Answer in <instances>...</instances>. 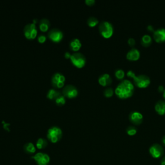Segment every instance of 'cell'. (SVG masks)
I'll return each instance as SVG.
<instances>
[{
    "instance_id": "obj_29",
    "label": "cell",
    "mask_w": 165,
    "mask_h": 165,
    "mask_svg": "<svg viewBox=\"0 0 165 165\" xmlns=\"http://www.w3.org/2000/svg\"><path fill=\"white\" fill-rule=\"evenodd\" d=\"M128 45L130 46H134L135 45V43H136V41L132 37H130L128 39Z\"/></svg>"
},
{
    "instance_id": "obj_30",
    "label": "cell",
    "mask_w": 165,
    "mask_h": 165,
    "mask_svg": "<svg viewBox=\"0 0 165 165\" xmlns=\"http://www.w3.org/2000/svg\"><path fill=\"white\" fill-rule=\"evenodd\" d=\"M95 2V0H85V3L87 5H92Z\"/></svg>"
},
{
    "instance_id": "obj_11",
    "label": "cell",
    "mask_w": 165,
    "mask_h": 165,
    "mask_svg": "<svg viewBox=\"0 0 165 165\" xmlns=\"http://www.w3.org/2000/svg\"><path fill=\"white\" fill-rule=\"evenodd\" d=\"M150 154L154 158L158 159L161 157L164 154L163 148L159 144L153 145L149 150Z\"/></svg>"
},
{
    "instance_id": "obj_23",
    "label": "cell",
    "mask_w": 165,
    "mask_h": 165,
    "mask_svg": "<svg viewBox=\"0 0 165 165\" xmlns=\"http://www.w3.org/2000/svg\"><path fill=\"white\" fill-rule=\"evenodd\" d=\"M55 103H56V105L59 106H62L65 104L66 103V98L63 95V93H60L59 95L54 99Z\"/></svg>"
},
{
    "instance_id": "obj_4",
    "label": "cell",
    "mask_w": 165,
    "mask_h": 165,
    "mask_svg": "<svg viewBox=\"0 0 165 165\" xmlns=\"http://www.w3.org/2000/svg\"><path fill=\"white\" fill-rule=\"evenodd\" d=\"M70 59L71 60L72 64L77 68H82L86 64L85 56L82 53L79 52H75L72 54Z\"/></svg>"
},
{
    "instance_id": "obj_2",
    "label": "cell",
    "mask_w": 165,
    "mask_h": 165,
    "mask_svg": "<svg viewBox=\"0 0 165 165\" xmlns=\"http://www.w3.org/2000/svg\"><path fill=\"white\" fill-rule=\"evenodd\" d=\"M47 138L50 142L56 143L61 139L63 136V132L61 129L57 127V126H53L50 127L47 131Z\"/></svg>"
},
{
    "instance_id": "obj_21",
    "label": "cell",
    "mask_w": 165,
    "mask_h": 165,
    "mask_svg": "<svg viewBox=\"0 0 165 165\" xmlns=\"http://www.w3.org/2000/svg\"><path fill=\"white\" fill-rule=\"evenodd\" d=\"M47 145H48V142H47V141L45 138L40 137L37 140L36 147L38 149H40V150H41V149L46 148Z\"/></svg>"
},
{
    "instance_id": "obj_22",
    "label": "cell",
    "mask_w": 165,
    "mask_h": 165,
    "mask_svg": "<svg viewBox=\"0 0 165 165\" xmlns=\"http://www.w3.org/2000/svg\"><path fill=\"white\" fill-rule=\"evenodd\" d=\"M141 43L144 46H149L152 43V37L150 36L145 34L142 37L141 39Z\"/></svg>"
},
{
    "instance_id": "obj_24",
    "label": "cell",
    "mask_w": 165,
    "mask_h": 165,
    "mask_svg": "<svg viewBox=\"0 0 165 165\" xmlns=\"http://www.w3.org/2000/svg\"><path fill=\"white\" fill-rule=\"evenodd\" d=\"M99 23V20L94 16H90L87 20V24L90 27H93L96 26Z\"/></svg>"
},
{
    "instance_id": "obj_32",
    "label": "cell",
    "mask_w": 165,
    "mask_h": 165,
    "mask_svg": "<svg viewBox=\"0 0 165 165\" xmlns=\"http://www.w3.org/2000/svg\"><path fill=\"white\" fill-rule=\"evenodd\" d=\"M70 56H71V54H70L69 52H66L65 53V58H70Z\"/></svg>"
},
{
    "instance_id": "obj_14",
    "label": "cell",
    "mask_w": 165,
    "mask_h": 165,
    "mask_svg": "<svg viewBox=\"0 0 165 165\" xmlns=\"http://www.w3.org/2000/svg\"><path fill=\"white\" fill-rule=\"evenodd\" d=\"M99 83L102 86H108L112 83V78L108 74H103L99 76L98 79Z\"/></svg>"
},
{
    "instance_id": "obj_15",
    "label": "cell",
    "mask_w": 165,
    "mask_h": 165,
    "mask_svg": "<svg viewBox=\"0 0 165 165\" xmlns=\"http://www.w3.org/2000/svg\"><path fill=\"white\" fill-rule=\"evenodd\" d=\"M81 45H82L81 42L78 38L72 39L69 43V46L70 49L75 52L81 49Z\"/></svg>"
},
{
    "instance_id": "obj_26",
    "label": "cell",
    "mask_w": 165,
    "mask_h": 165,
    "mask_svg": "<svg viewBox=\"0 0 165 165\" xmlns=\"http://www.w3.org/2000/svg\"><path fill=\"white\" fill-rule=\"evenodd\" d=\"M115 77L119 80H121L124 77V72L122 69H118L115 72Z\"/></svg>"
},
{
    "instance_id": "obj_35",
    "label": "cell",
    "mask_w": 165,
    "mask_h": 165,
    "mask_svg": "<svg viewBox=\"0 0 165 165\" xmlns=\"http://www.w3.org/2000/svg\"><path fill=\"white\" fill-rule=\"evenodd\" d=\"M37 21H38V20H37V19H34V20H33V23H34V24H35V25H36V23L38 22Z\"/></svg>"
},
{
    "instance_id": "obj_8",
    "label": "cell",
    "mask_w": 165,
    "mask_h": 165,
    "mask_svg": "<svg viewBox=\"0 0 165 165\" xmlns=\"http://www.w3.org/2000/svg\"><path fill=\"white\" fill-rule=\"evenodd\" d=\"M62 93L65 98H74L78 95V90L74 85H67L63 89Z\"/></svg>"
},
{
    "instance_id": "obj_34",
    "label": "cell",
    "mask_w": 165,
    "mask_h": 165,
    "mask_svg": "<svg viewBox=\"0 0 165 165\" xmlns=\"http://www.w3.org/2000/svg\"><path fill=\"white\" fill-rule=\"evenodd\" d=\"M162 142H163V143L165 145V136H164L162 138Z\"/></svg>"
},
{
    "instance_id": "obj_28",
    "label": "cell",
    "mask_w": 165,
    "mask_h": 165,
    "mask_svg": "<svg viewBox=\"0 0 165 165\" xmlns=\"http://www.w3.org/2000/svg\"><path fill=\"white\" fill-rule=\"evenodd\" d=\"M46 36H45L43 34H41L40 36H38V37H37V41L39 42H40V43H45L46 41Z\"/></svg>"
},
{
    "instance_id": "obj_13",
    "label": "cell",
    "mask_w": 165,
    "mask_h": 165,
    "mask_svg": "<svg viewBox=\"0 0 165 165\" xmlns=\"http://www.w3.org/2000/svg\"><path fill=\"white\" fill-rule=\"evenodd\" d=\"M154 38L158 43L165 41V28H159L154 31Z\"/></svg>"
},
{
    "instance_id": "obj_33",
    "label": "cell",
    "mask_w": 165,
    "mask_h": 165,
    "mask_svg": "<svg viewBox=\"0 0 165 165\" xmlns=\"http://www.w3.org/2000/svg\"><path fill=\"white\" fill-rule=\"evenodd\" d=\"M161 165H165V157H164V158H163V159L161 160Z\"/></svg>"
},
{
    "instance_id": "obj_36",
    "label": "cell",
    "mask_w": 165,
    "mask_h": 165,
    "mask_svg": "<svg viewBox=\"0 0 165 165\" xmlns=\"http://www.w3.org/2000/svg\"><path fill=\"white\" fill-rule=\"evenodd\" d=\"M163 97L165 98V90H164V92H163Z\"/></svg>"
},
{
    "instance_id": "obj_1",
    "label": "cell",
    "mask_w": 165,
    "mask_h": 165,
    "mask_svg": "<svg viewBox=\"0 0 165 165\" xmlns=\"http://www.w3.org/2000/svg\"><path fill=\"white\" fill-rule=\"evenodd\" d=\"M134 92V86L132 83L125 80L121 82L115 90V93L119 98L126 99L131 97Z\"/></svg>"
},
{
    "instance_id": "obj_12",
    "label": "cell",
    "mask_w": 165,
    "mask_h": 165,
    "mask_svg": "<svg viewBox=\"0 0 165 165\" xmlns=\"http://www.w3.org/2000/svg\"><path fill=\"white\" fill-rule=\"evenodd\" d=\"M129 119L133 124H140L143 120V115L139 112H132L129 115Z\"/></svg>"
},
{
    "instance_id": "obj_20",
    "label": "cell",
    "mask_w": 165,
    "mask_h": 165,
    "mask_svg": "<svg viewBox=\"0 0 165 165\" xmlns=\"http://www.w3.org/2000/svg\"><path fill=\"white\" fill-rule=\"evenodd\" d=\"M60 93H61L59 91H58L57 90L54 89H51L48 91V92H47L46 96L49 99L54 101V99H56Z\"/></svg>"
},
{
    "instance_id": "obj_3",
    "label": "cell",
    "mask_w": 165,
    "mask_h": 165,
    "mask_svg": "<svg viewBox=\"0 0 165 165\" xmlns=\"http://www.w3.org/2000/svg\"><path fill=\"white\" fill-rule=\"evenodd\" d=\"M99 33L105 38H110L114 33V27L111 23L104 21H102L99 27Z\"/></svg>"
},
{
    "instance_id": "obj_16",
    "label": "cell",
    "mask_w": 165,
    "mask_h": 165,
    "mask_svg": "<svg viewBox=\"0 0 165 165\" xmlns=\"http://www.w3.org/2000/svg\"><path fill=\"white\" fill-rule=\"evenodd\" d=\"M127 58L131 61H136L140 58V52L136 49H132L127 53Z\"/></svg>"
},
{
    "instance_id": "obj_7",
    "label": "cell",
    "mask_w": 165,
    "mask_h": 165,
    "mask_svg": "<svg viewBox=\"0 0 165 165\" xmlns=\"http://www.w3.org/2000/svg\"><path fill=\"white\" fill-rule=\"evenodd\" d=\"M135 85L139 88H146L150 84V80L148 76L141 74L136 76L133 77Z\"/></svg>"
},
{
    "instance_id": "obj_9",
    "label": "cell",
    "mask_w": 165,
    "mask_h": 165,
    "mask_svg": "<svg viewBox=\"0 0 165 165\" xmlns=\"http://www.w3.org/2000/svg\"><path fill=\"white\" fill-rule=\"evenodd\" d=\"M48 36L50 40L54 43L60 42L63 38V33L59 28H52L49 31Z\"/></svg>"
},
{
    "instance_id": "obj_10",
    "label": "cell",
    "mask_w": 165,
    "mask_h": 165,
    "mask_svg": "<svg viewBox=\"0 0 165 165\" xmlns=\"http://www.w3.org/2000/svg\"><path fill=\"white\" fill-rule=\"evenodd\" d=\"M33 158L38 165H48L50 162V157L46 154L39 152L36 154Z\"/></svg>"
},
{
    "instance_id": "obj_5",
    "label": "cell",
    "mask_w": 165,
    "mask_h": 165,
    "mask_svg": "<svg viewBox=\"0 0 165 165\" xmlns=\"http://www.w3.org/2000/svg\"><path fill=\"white\" fill-rule=\"evenodd\" d=\"M52 85L55 88L60 89L64 86L65 81V76L61 72L54 73L52 76Z\"/></svg>"
},
{
    "instance_id": "obj_27",
    "label": "cell",
    "mask_w": 165,
    "mask_h": 165,
    "mask_svg": "<svg viewBox=\"0 0 165 165\" xmlns=\"http://www.w3.org/2000/svg\"><path fill=\"white\" fill-rule=\"evenodd\" d=\"M114 93V90L111 87H108V88H106L105 90H104V95L107 97V98H110L112 96Z\"/></svg>"
},
{
    "instance_id": "obj_6",
    "label": "cell",
    "mask_w": 165,
    "mask_h": 165,
    "mask_svg": "<svg viewBox=\"0 0 165 165\" xmlns=\"http://www.w3.org/2000/svg\"><path fill=\"white\" fill-rule=\"evenodd\" d=\"M23 33H24V35L27 39L33 40V39H34L37 36V27L33 23H28L23 28Z\"/></svg>"
},
{
    "instance_id": "obj_18",
    "label": "cell",
    "mask_w": 165,
    "mask_h": 165,
    "mask_svg": "<svg viewBox=\"0 0 165 165\" xmlns=\"http://www.w3.org/2000/svg\"><path fill=\"white\" fill-rule=\"evenodd\" d=\"M155 109L159 115L165 114V101L160 100L157 102L155 105Z\"/></svg>"
},
{
    "instance_id": "obj_31",
    "label": "cell",
    "mask_w": 165,
    "mask_h": 165,
    "mask_svg": "<svg viewBox=\"0 0 165 165\" xmlns=\"http://www.w3.org/2000/svg\"><path fill=\"white\" fill-rule=\"evenodd\" d=\"M135 75H136L135 73L133 72V71H132V70H129V71L127 72V76L128 77H132V78H133V77H134Z\"/></svg>"
},
{
    "instance_id": "obj_17",
    "label": "cell",
    "mask_w": 165,
    "mask_h": 165,
    "mask_svg": "<svg viewBox=\"0 0 165 165\" xmlns=\"http://www.w3.org/2000/svg\"><path fill=\"white\" fill-rule=\"evenodd\" d=\"M50 25V21L46 18H43L40 21L39 23V27L41 32H46L49 30Z\"/></svg>"
},
{
    "instance_id": "obj_25",
    "label": "cell",
    "mask_w": 165,
    "mask_h": 165,
    "mask_svg": "<svg viewBox=\"0 0 165 165\" xmlns=\"http://www.w3.org/2000/svg\"><path fill=\"white\" fill-rule=\"evenodd\" d=\"M127 132L129 136H134L137 133V128L133 126H130L127 128Z\"/></svg>"
},
{
    "instance_id": "obj_19",
    "label": "cell",
    "mask_w": 165,
    "mask_h": 165,
    "mask_svg": "<svg viewBox=\"0 0 165 165\" xmlns=\"http://www.w3.org/2000/svg\"><path fill=\"white\" fill-rule=\"evenodd\" d=\"M23 149H24V151L28 154H32L35 153L36 152V147L34 145L33 143H27L24 145V147H23Z\"/></svg>"
}]
</instances>
